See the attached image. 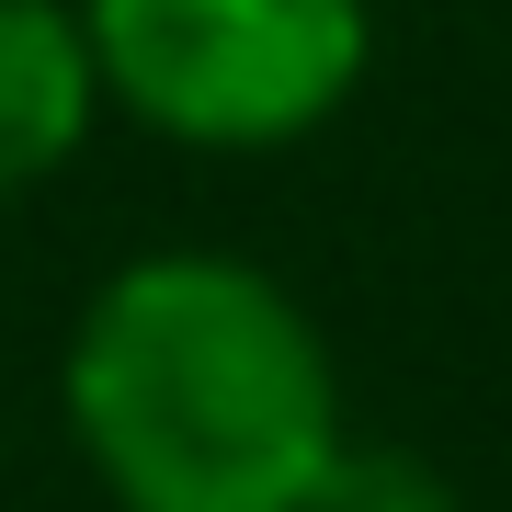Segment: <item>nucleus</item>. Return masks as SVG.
Returning <instances> with one entry per match:
<instances>
[{
  "label": "nucleus",
  "mask_w": 512,
  "mask_h": 512,
  "mask_svg": "<svg viewBox=\"0 0 512 512\" xmlns=\"http://www.w3.org/2000/svg\"><path fill=\"white\" fill-rule=\"evenodd\" d=\"M69 421L126 512H296L342 456L308 308L228 251L126 262L80 308Z\"/></svg>",
  "instance_id": "obj_1"
},
{
  "label": "nucleus",
  "mask_w": 512,
  "mask_h": 512,
  "mask_svg": "<svg viewBox=\"0 0 512 512\" xmlns=\"http://www.w3.org/2000/svg\"><path fill=\"white\" fill-rule=\"evenodd\" d=\"M103 92L160 137L274 148L365 80V0H92Z\"/></svg>",
  "instance_id": "obj_2"
},
{
  "label": "nucleus",
  "mask_w": 512,
  "mask_h": 512,
  "mask_svg": "<svg viewBox=\"0 0 512 512\" xmlns=\"http://www.w3.org/2000/svg\"><path fill=\"white\" fill-rule=\"evenodd\" d=\"M103 69L80 12L57 0H0V194H35L80 137H92Z\"/></svg>",
  "instance_id": "obj_3"
},
{
  "label": "nucleus",
  "mask_w": 512,
  "mask_h": 512,
  "mask_svg": "<svg viewBox=\"0 0 512 512\" xmlns=\"http://www.w3.org/2000/svg\"><path fill=\"white\" fill-rule=\"evenodd\" d=\"M296 512H456V490H444L421 456H399V444H342Z\"/></svg>",
  "instance_id": "obj_4"
}]
</instances>
